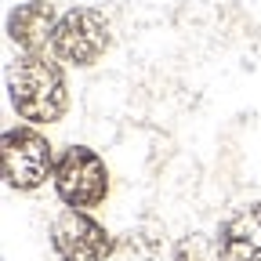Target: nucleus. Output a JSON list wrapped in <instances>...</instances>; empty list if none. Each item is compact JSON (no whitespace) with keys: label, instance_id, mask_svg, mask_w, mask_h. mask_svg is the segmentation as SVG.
<instances>
[{"label":"nucleus","instance_id":"2","mask_svg":"<svg viewBox=\"0 0 261 261\" xmlns=\"http://www.w3.org/2000/svg\"><path fill=\"white\" fill-rule=\"evenodd\" d=\"M55 192L65 207H76V211L98 207L109 196V171L102 156L87 145L65 149L55 163Z\"/></svg>","mask_w":261,"mask_h":261},{"label":"nucleus","instance_id":"3","mask_svg":"<svg viewBox=\"0 0 261 261\" xmlns=\"http://www.w3.org/2000/svg\"><path fill=\"white\" fill-rule=\"evenodd\" d=\"M0 156H4V181L18 192L40 189L47 178H55V152L51 142L33 127H11L4 130L0 142Z\"/></svg>","mask_w":261,"mask_h":261},{"label":"nucleus","instance_id":"7","mask_svg":"<svg viewBox=\"0 0 261 261\" xmlns=\"http://www.w3.org/2000/svg\"><path fill=\"white\" fill-rule=\"evenodd\" d=\"M55 8L47 0H29V4H18L8 15V37L25 47V51H44V44L55 33Z\"/></svg>","mask_w":261,"mask_h":261},{"label":"nucleus","instance_id":"4","mask_svg":"<svg viewBox=\"0 0 261 261\" xmlns=\"http://www.w3.org/2000/svg\"><path fill=\"white\" fill-rule=\"evenodd\" d=\"M51 47L62 62L73 65H94L109 51V22L102 11L94 8H73L69 15H62L55 33H51Z\"/></svg>","mask_w":261,"mask_h":261},{"label":"nucleus","instance_id":"6","mask_svg":"<svg viewBox=\"0 0 261 261\" xmlns=\"http://www.w3.org/2000/svg\"><path fill=\"white\" fill-rule=\"evenodd\" d=\"M218 250L225 261H261V203H247L218 225Z\"/></svg>","mask_w":261,"mask_h":261},{"label":"nucleus","instance_id":"1","mask_svg":"<svg viewBox=\"0 0 261 261\" xmlns=\"http://www.w3.org/2000/svg\"><path fill=\"white\" fill-rule=\"evenodd\" d=\"M8 91H11L15 113L29 123H55L69 109L65 76L58 69V62H51L44 51H25L11 62Z\"/></svg>","mask_w":261,"mask_h":261},{"label":"nucleus","instance_id":"5","mask_svg":"<svg viewBox=\"0 0 261 261\" xmlns=\"http://www.w3.org/2000/svg\"><path fill=\"white\" fill-rule=\"evenodd\" d=\"M51 243L62 261H106L113 254V240L87 211L65 207L51 225Z\"/></svg>","mask_w":261,"mask_h":261}]
</instances>
